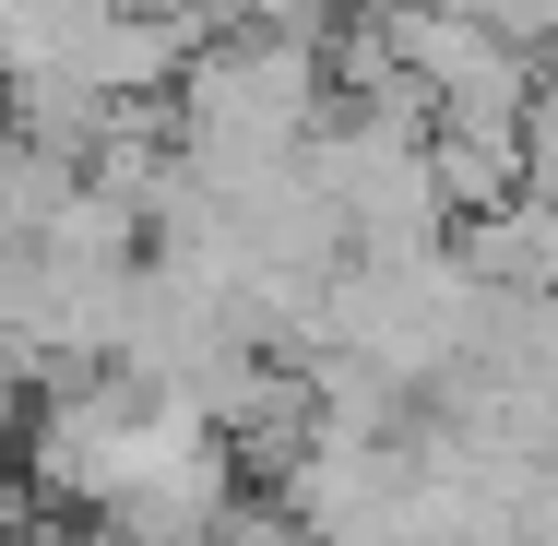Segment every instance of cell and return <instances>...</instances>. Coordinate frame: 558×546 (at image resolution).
Wrapping results in <instances>:
<instances>
[{"instance_id":"6da1fadb","label":"cell","mask_w":558,"mask_h":546,"mask_svg":"<svg viewBox=\"0 0 558 546\" xmlns=\"http://www.w3.org/2000/svg\"><path fill=\"white\" fill-rule=\"evenodd\" d=\"M463 274L475 286H535V298H558V203L547 191H499L487 215H463Z\"/></svg>"},{"instance_id":"3957f363","label":"cell","mask_w":558,"mask_h":546,"mask_svg":"<svg viewBox=\"0 0 558 546\" xmlns=\"http://www.w3.org/2000/svg\"><path fill=\"white\" fill-rule=\"evenodd\" d=\"M0 143H12V84H0Z\"/></svg>"},{"instance_id":"7a4b0ae2","label":"cell","mask_w":558,"mask_h":546,"mask_svg":"<svg viewBox=\"0 0 558 546\" xmlns=\"http://www.w3.org/2000/svg\"><path fill=\"white\" fill-rule=\"evenodd\" d=\"M523 191L558 203V60L535 72V96H523Z\"/></svg>"}]
</instances>
